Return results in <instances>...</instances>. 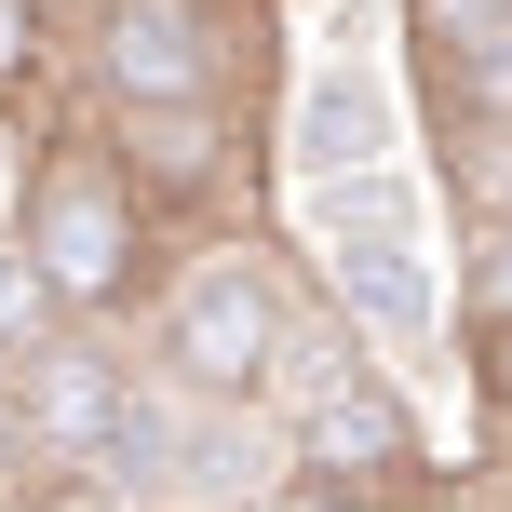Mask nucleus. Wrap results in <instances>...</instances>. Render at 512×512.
Masks as SVG:
<instances>
[{
    "label": "nucleus",
    "instance_id": "nucleus-14",
    "mask_svg": "<svg viewBox=\"0 0 512 512\" xmlns=\"http://www.w3.org/2000/svg\"><path fill=\"white\" fill-rule=\"evenodd\" d=\"M459 337H472V405L512 432V324H459Z\"/></svg>",
    "mask_w": 512,
    "mask_h": 512
},
{
    "label": "nucleus",
    "instance_id": "nucleus-5",
    "mask_svg": "<svg viewBox=\"0 0 512 512\" xmlns=\"http://www.w3.org/2000/svg\"><path fill=\"white\" fill-rule=\"evenodd\" d=\"M270 432H283V459H297L310 486H378V499H418V486H432V432H418L405 378H391L378 351L337 364V378L310 391V405H283Z\"/></svg>",
    "mask_w": 512,
    "mask_h": 512
},
{
    "label": "nucleus",
    "instance_id": "nucleus-7",
    "mask_svg": "<svg viewBox=\"0 0 512 512\" xmlns=\"http://www.w3.org/2000/svg\"><path fill=\"white\" fill-rule=\"evenodd\" d=\"M283 162H297V203L337 189V176L405 162V108H391V68H378V54H310L297 122H283Z\"/></svg>",
    "mask_w": 512,
    "mask_h": 512
},
{
    "label": "nucleus",
    "instance_id": "nucleus-8",
    "mask_svg": "<svg viewBox=\"0 0 512 512\" xmlns=\"http://www.w3.org/2000/svg\"><path fill=\"white\" fill-rule=\"evenodd\" d=\"M108 149H122V176L149 189V216H216L243 189V135L230 108H95Z\"/></svg>",
    "mask_w": 512,
    "mask_h": 512
},
{
    "label": "nucleus",
    "instance_id": "nucleus-12",
    "mask_svg": "<svg viewBox=\"0 0 512 512\" xmlns=\"http://www.w3.org/2000/svg\"><path fill=\"white\" fill-rule=\"evenodd\" d=\"M41 68H54V0H0V108L41 95Z\"/></svg>",
    "mask_w": 512,
    "mask_h": 512
},
{
    "label": "nucleus",
    "instance_id": "nucleus-13",
    "mask_svg": "<svg viewBox=\"0 0 512 512\" xmlns=\"http://www.w3.org/2000/svg\"><path fill=\"white\" fill-rule=\"evenodd\" d=\"M14 499H54V486H41V445H27V391L0 378V512Z\"/></svg>",
    "mask_w": 512,
    "mask_h": 512
},
{
    "label": "nucleus",
    "instance_id": "nucleus-10",
    "mask_svg": "<svg viewBox=\"0 0 512 512\" xmlns=\"http://www.w3.org/2000/svg\"><path fill=\"white\" fill-rule=\"evenodd\" d=\"M68 324H81V310L54 297V270H41V256H27L14 230H0V378H14L27 351H54V337H68Z\"/></svg>",
    "mask_w": 512,
    "mask_h": 512
},
{
    "label": "nucleus",
    "instance_id": "nucleus-6",
    "mask_svg": "<svg viewBox=\"0 0 512 512\" xmlns=\"http://www.w3.org/2000/svg\"><path fill=\"white\" fill-rule=\"evenodd\" d=\"M14 391H27V445H41V486H54V499H95L108 445H122V405H135V364L108 351L95 324H68L54 351H27V364H14Z\"/></svg>",
    "mask_w": 512,
    "mask_h": 512
},
{
    "label": "nucleus",
    "instance_id": "nucleus-11",
    "mask_svg": "<svg viewBox=\"0 0 512 512\" xmlns=\"http://www.w3.org/2000/svg\"><path fill=\"white\" fill-rule=\"evenodd\" d=\"M459 324H512V216H486L459 256Z\"/></svg>",
    "mask_w": 512,
    "mask_h": 512
},
{
    "label": "nucleus",
    "instance_id": "nucleus-1",
    "mask_svg": "<svg viewBox=\"0 0 512 512\" xmlns=\"http://www.w3.org/2000/svg\"><path fill=\"white\" fill-rule=\"evenodd\" d=\"M14 243L54 270V297L81 310V324H122L135 297H162V216L149 189L122 176V149H108V122H54L41 149H27V203H14Z\"/></svg>",
    "mask_w": 512,
    "mask_h": 512
},
{
    "label": "nucleus",
    "instance_id": "nucleus-9",
    "mask_svg": "<svg viewBox=\"0 0 512 512\" xmlns=\"http://www.w3.org/2000/svg\"><path fill=\"white\" fill-rule=\"evenodd\" d=\"M405 41L472 135H512V0H405Z\"/></svg>",
    "mask_w": 512,
    "mask_h": 512
},
{
    "label": "nucleus",
    "instance_id": "nucleus-4",
    "mask_svg": "<svg viewBox=\"0 0 512 512\" xmlns=\"http://www.w3.org/2000/svg\"><path fill=\"white\" fill-rule=\"evenodd\" d=\"M243 68L230 0H95V108H230Z\"/></svg>",
    "mask_w": 512,
    "mask_h": 512
},
{
    "label": "nucleus",
    "instance_id": "nucleus-2",
    "mask_svg": "<svg viewBox=\"0 0 512 512\" xmlns=\"http://www.w3.org/2000/svg\"><path fill=\"white\" fill-rule=\"evenodd\" d=\"M297 324H310L297 270L256 230H203V256H176V283L149 297V364L176 391H203V405H270Z\"/></svg>",
    "mask_w": 512,
    "mask_h": 512
},
{
    "label": "nucleus",
    "instance_id": "nucleus-16",
    "mask_svg": "<svg viewBox=\"0 0 512 512\" xmlns=\"http://www.w3.org/2000/svg\"><path fill=\"white\" fill-rule=\"evenodd\" d=\"M486 216H512V135H486Z\"/></svg>",
    "mask_w": 512,
    "mask_h": 512
},
{
    "label": "nucleus",
    "instance_id": "nucleus-3",
    "mask_svg": "<svg viewBox=\"0 0 512 512\" xmlns=\"http://www.w3.org/2000/svg\"><path fill=\"white\" fill-rule=\"evenodd\" d=\"M310 270H324V310H351L364 337H432V324H445L432 203L405 189V162L310 189Z\"/></svg>",
    "mask_w": 512,
    "mask_h": 512
},
{
    "label": "nucleus",
    "instance_id": "nucleus-15",
    "mask_svg": "<svg viewBox=\"0 0 512 512\" xmlns=\"http://www.w3.org/2000/svg\"><path fill=\"white\" fill-rule=\"evenodd\" d=\"M270 512H405V499H378V486H310V472H297Z\"/></svg>",
    "mask_w": 512,
    "mask_h": 512
}]
</instances>
